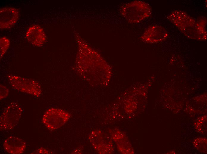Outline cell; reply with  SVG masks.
<instances>
[{
	"mask_svg": "<svg viewBox=\"0 0 207 154\" xmlns=\"http://www.w3.org/2000/svg\"><path fill=\"white\" fill-rule=\"evenodd\" d=\"M168 36V33L163 26L153 25L149 27L141 36L142 40L146 43H154L165 40Z\"/></svg>",
	"mask_w": 207,
	"mask_h": 154,
	"instance_id": "cell-6",
	"label": "cell"
},
{
	"mask_svg": "<svg viewBox=\"0 0 207 154\" xmlns=\"http://www.w3.org/2000/svg\"><path fill=\"white\" fill-rule=\"evenodd\" d=\"M120 13L128 23H138L149 17L152 9L150 6L144 1L136 0L123 4Z\"/></svg>",
	"mask_w": 207,
	"mask_h": 154,
	"instance_id": "cell-2",
	"label": "cell"
},
{
	"mask_svg": "<svg viewBox=\"0 0 207 154\" xmlns=\"http://www.w3.org/2000/svg\"><path fill=\"white\" fill-rule=\"evenodd\" d=\"M26 143L23 140L13 136H10L7 137L3 144L5 151L12 154L23 153L26 149Z\"/></svg>",
	"mask_w": 207,
	"mask_h": 154,
	"instance_id": "cell-9",
	"label": "cell"
},
{
	"mask_svg": "<svg viewBox=\"0 0 207 154\" xmlns=\"http://www.w3.org/2000/svg\"><path fill=\"white\" fill-rule=\"evenodd\" d=\"M10 44L9 39L5 37H2L0 38V59L4 55L9 48Z\"/></svg>",
	"mask_w": 207,
	"mask_h": 154,
	"instance_id": "cell-11",
	"label": "cell"
},
{
	"mask_svg": "<svg viewBox=\"0 0 207 154\" xmlns=\"http://www.w3.org/2000/svg\"><path fill=\"white\" fill-rule=\"evenodd\" d=\"M23 110L17 103H10L4 109L0 116V129L1 131L10 130L18 123Z\"/></svg>",
	"mask_w": 207,
	"mask_h": 154,
	"instance_id": "cell-3",
	"label": "cell"
},
{
	"mask_svg": "<svg viewBox=\"0 0 207 154\" xmlns=\"http://www.w3.org/2000/svg\"><path fill=\"white\" fill-rule=\"evenodd\" d=\"M7 78L14 89L22 92L39 97L42 90L40 84L34 80L13 75H9Z\"/></svg>",
	"mask_w": 207,
	"mask_h": 154,
	"instance_id": "cell-4",
	"label": "cell"
},
{
	"mask_svg": "<svg viewBox=\"0 0 207 154\" xmlns=\"http://www.w3.org/2000/svg\"><path fill=\"white\" fill-rule=\"evenodd\" d=\"M167 18L187 38L201 41L207 40V33L204 25L197 22L186 12L175 10L169 14Z\"/></svg>",
	"mask_w": 207,
	"mask_h": 154,
	"instance_id": "cell-1",
	"label": "cell"
},
{
	"mask_svg": "<svg viewBox=\"0 0 207 154\" xmlns=\"http://www.w3.org/2000/svg\"><path fill=\"white\" fill-rule=\"evenodd\" d=\"M0 99L2 100L6 97L9 94L8 89L5 86L0 85Z\"/></svg>",
	"mask_w": 207,
	"mask_h": 154,
	"instance_id": "cell-12",
	"label": "cell"
},
{
	"mask_svg": "<svg viewBox=\"0 0 207 154\" xmlns=\"http://www.w3.org/2000/svg\"><path fill=\"white\" fill-rule=\"evenodd\" d=\"M70 114L59 109L51 108L46 111L43 114L42 121L50 130H54L62 126L69 120Z\"/></svg>",
	"mask_w": 207,
	"mask_h": 154,
	"instance_id": "cell-5",
	"label": "cell"
},
{
	"mask_svg": "<svg viewBox=\"0 0 207 154\" xmlns=\"http://www.w3.org/2000/svg\"><path fill=\"white\" fill-rule=\"evenodd\" d=\"M28 41L34 46L40 47L46 40V35L43 28L38 25H35L29 28L26 34Z\"/></svg>",
	"mask_w": 207,
	"mask_h": 154,
	"instance_id": "cell-8",
	"label": "cell"
},
{
	"mask_svg": "<svg viewBox=\"0 0 207 154\" xmlns=\"http://www.w3.org/2000/svg\"><path fill=\"white\" fill-rule=\"evenodd\" d=\"M37 151H38V153H48V151L43 148L39 149Z\"/></svg>",
	"mask_w": 207,
	"mask_h": 154,
	"instance_id": "cell-13",
	"label": "cell"
},
{
	"mask_svg": "<svg viewBox=\"0 0 207 154\" xmlns=\"http://www.w3.org/2000/svg\"><path fill=\"white\" fill-rule=\"evenodd\" d=\"M20 16L17 9L6 7L0 9V28L7 29L12 28L17 23Z\"/></svg>",
	"mask_w": 207,
	"mask_h": 154,
	"instance_id": "cell-7",
	"label": "cell"
},
{
	"mask_svg": "<svg viewBox=\"0 0 207 154\" xmlns=\"http://www.w3.org/2000/svg\"><path fill=\"white\" fill-rule=\"evenodd\" d=\"M97 133L96 131H93L89 136V139L94 147L97 150L102 151V153L105 151L106 153V148L108 149L111 147L109 145L111 144L110 142L108 141L106 138V136L101 132L98 131Z\"/></svg>",
	"mask_w": 207,
	"mask_h": 154,
	"instance_id": "cell-10",
	"label": "cell"
}]
</instances>
